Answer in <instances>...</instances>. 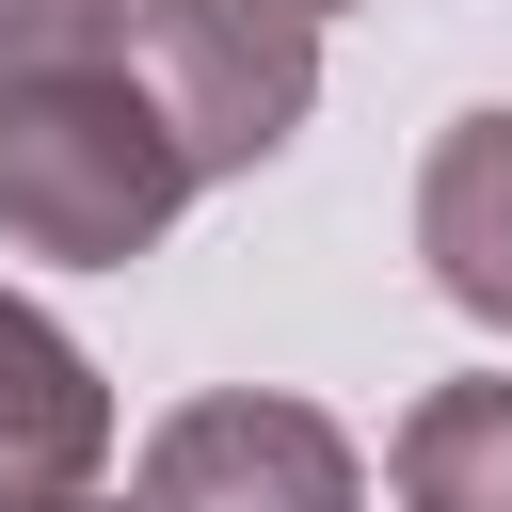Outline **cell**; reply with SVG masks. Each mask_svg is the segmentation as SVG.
<instances>
[{"label":"cell","mask_w":512,"mask_h":512,"mask_svg":"<svg viewBox=\"0 0 512 512\" xmlns=\"http://www.w3.org/2000/svg\"><path fill=\"white\" fill-rule=\"evenodd\" d=\"M64 512H96V496H64Z\"/></svg>","instance_id":"ba28073f"},{"label":"cell","mask_w":512,"mask_h":512,"mask_svg":"<svg viewBox=\"0 0 512 512\" xmlns=\"http://www.w3.org/2000/svg\"><path fill=\"white\" fill-rule=\"evenodd\" d=\"M144 512H368V464L320 400L208 384L144 432Z\"/></svg>","instance_id":"3957f363"},{"label":"cell","mask_w":512,"mask_h":512,"mask_svg":"<svg viewBox=\"0 0 512 512\" xmlns=\"http://www.w3.org/2000/svg\"><path fill=\"white\" fill-rule=\"evenodd\" d=\"M208 176H192V144H176V112H160V80L144 64H32V80H0V240L16 256H64V272H128V256H160V224L192 208Z\"/></svg>","instance_id":"6da1fadb"},{"label":"cell","mask_w":512,"mask_h":512,"mask_svg":"<svg viewBox=\"0 0 512 512\" xmlns=\"http://www.w3.org/2000/svg\"><path fill=\"white\" fill-rule=\"evenodd\" d=\"M128 64L160 80L192 176H256L304 112H320V0H144Z\"/></svg>","instance_id":"7a4b0ae2"},{"label":"cell","mask_w":512,"mask_h":512,"mask_svg":"<svg viewBox=\"0 0 512 512\" xmlns=\"http://www.w3.org/2000/svg\"><path fill=\"white\" fill-rule=\"evenodd\" d=\"M320 16H352V0H320Z\"/></svg>","instance_id":"9c48e42d"},{"label":"cell","mask_w":512,"mask_h":512,"mask_svg":"<svg viewBox=\"0 0 512 512\" xmlns=\"http://www.w3.org/2000/svg\"><path fill=\"white\" fill-rule=\"evenodd\" d=\"M96 464H112V384H96V352H80L48 304L0 288V512H64V496H96Z\"/></svg>","instance_id":"277c9868"},{"label":"cell","mask_w":512,"mask_h":512,"mask_svg":"<svg viewBox=\"0 0 512 512\" xmlns=\"http://www.w3.org/2000/svg\"><path fill=\"white\" fill-rule=\"evenodd\" d=\"M384 480H400V512H512V368L432 384V400L400 416Z\"/></svg>","instance_id":"8992f818"},{"label":"cell","mask_w":512,"mask_h":512,"mask_svg":"<svg viewBox=\"0 0 512 512\" xmlns=\"http://www.w3.org/2000/svg\"><path fill=\"white\" fill-rule=\"evenodd\" d=\"M416 256H432V288L464 320L512 336V112L432 128V160H416Z\"/></svg>","instance_id":"5b68a950"},{"label":"cell","mask_w":512,"mask_h":512,"mask_svg":"<svg viewBox=\"0 0 512 512\" xmlns=\"http://www.w3.org/2000/svg\"><path fill=\"white\" fill-rule=\"evenodd\" d=\"M128 16H144V0H0V80H32V64H96Z\"/></svg>","instance_id":"52a82bcc"}]
</instances>
